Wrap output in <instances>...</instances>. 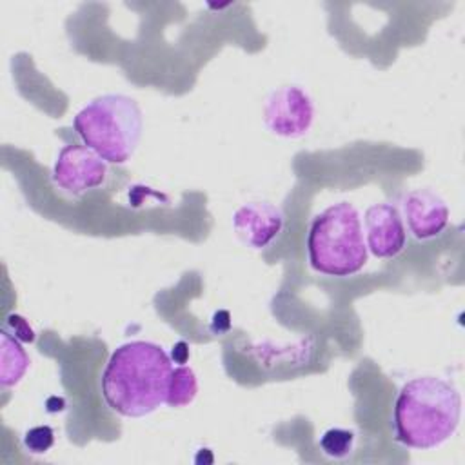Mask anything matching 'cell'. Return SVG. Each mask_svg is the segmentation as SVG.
Here are the masks:
<instances>
[{"label":"cell","instance_id":"1","mask_svg":"<svg viewBox=\"0 0 465 465\" xmlns=\"http://www.w3.org/2000/svg\"><path fill=\"white\" fill-rule=\"evenodd\" d=\"M171 371V358L162 345L145 340L122 343L102 372V396L120 416H147L165 403Z\"/></svg>","mask_w":465,"mask_h":465},{"label":"cell","instance_id":"2","mask_svg":"<svg viewBox=\"0 0 465 465\" xmlns=\"http://www.w3.org/2000/svg\"><path fill=\"white\" fill-rule=\"evenodd\" d=\"M461 418L460 391L438 376L409 380L394 401V438L416 450L443 445L454 436Z\"/></svg>","mask_w":465,"mask_h":465},{"label":"cell","instance_id":"3","mask_svg":"<svg viewBox=\"0 0 465 465\" xmlns=\"http://www.w3.org/2000/svg\"><path fill=\"white\" fill-rule=\"evenodd\" d=\"M311 267L325 276L347 278L360 272L369 260L358 209L338 202L318 213L307 234Z\"/></svg>","mask_w":465,"mask_h":465},{"label":"cell","instance_id":"4","mask_svg":"<svg viewBox=\"0 0 465 465\" xmlns=\"http://www.w3.org/2000/svg\"><path fill=\"white\" fill-rule=\"evenodd\" d=\"M73 127L84 145L105 162L122 165L131 160L142 138L143 116L138 102L127 94L109 93L82 107Z\"/></svg>","mask_w":465,"mask_h":465},{"label":"cell","instance_id":"5","mask_svg":"<svg viewBox=\"0 0 465 465\" xmlns=\"http://www.w3.org/2000/svg\"><path fill=\"white\" fill-rule=\"evenodd\" d=\"M51 176L64 193L82 196L105 183L109 162L84 143H69L60 149Z\"/></svg>","mask_w":465,"mask_h":465},{"label":"cell","instance_id":"6","mask_svg":"<svg viewBox=\"0 0 465 465\" xmlns=\"http://www.w3.org/2000/svg\"><path fill=\"white\" fill-rule=\"evenodd\" d=\"M314 122V102L309 93L294 84L274 89L263 105L265 127L282 138H300Z\"/></svg>","mask_w":465,"mask_h":465},{"label":"cell","instance_id":"7","mask_svg":"<svg viewBox=\"0 0 465 465\" xmlns=\"http://www.w3.org/2000/svg\"><path fill=\"white\" fill-rule=\"evenodd\" d=\"M405 229L418 242L438 238L449 225L450 213L445 200L430 189H412L401 200Z\"/></svg>","mask_w":465,"mask_h":465},{"label":"cell","instance_id":"8","mask_svg":"<svg viewBox=\"0 0 465 465\" xmlns=\"http://www.w3.org/2000/svg\"><path fill=\"white\" fill-rule=\"evenodd\" d=\"M365 243L376 258L391 260L403 252L407 229L401 213L392 203H374L365 211Z\"/></svg>","mask_w":465,"mask_h":465},{"label":"cell","instance_id":"9","mask_svg":"<svg viewBox=\"0 0 465 465\" xmlns=\"http://www.w3.org/2000/svg\"><path fill=\"white\" fill-rule=\"evenodd\" d=\"M283 213L271 202H249L232 213V231L238 240L256 251L269 247L283 231Z\"/></svg>","mask_w":465,"mask_h":465},{"label":"cell","instance_id":"10","mask_svg":"<svg viewBox=\"0 0 465 465\" xmlns=\"http://www.w3.org/2000/svg\"><path fill=\"white\" fill-rule=\"evenodd\" d=\"M29 356L22 347L20 340L15 338L7 329L0 332V385L4 389L15 387L22 381L29 369Z\"/></svg>","mask_w":465,"mask_h":465},{"label":"cell","instance_id":"11","mask_svg":"<svg viewBox=\"0 0 465 465\" xmlns=\"http://www.w3.org/2000/svg\"><path fill=\"white\" fill-rule=\"evenodd\" d=\"M196 394H198V378L194 371L187 365L173 367L169 383H167L165 403L174 409L187 407L189 403H193Z\"/></svg>","mask_w":465,"mask_h":465},{"label":"cell","instance_id":"12","mask_svg":"<svg viewBox=\"0 0 465 465\" xmlns=\"http://www.w3.org/2000/svg\"><path fill=\"white\" fill-rule=\"evenodd\" d=\"M320 449L329 458H347L354 449V432L349 429H329L320 438Z\"/></svg>","mask_w":465,"mask_h":465},{"label":"cell","instance_id":"13","mask_svg":"<svg viewBox=\"0 0 465 465\" xmlns=\"http://www.w3.org/2000/svg\"><path fill=\"white\" fill-rule=\"evenodd\" d=\"M54 445V430L49 425H38L24 434V447L33 454H44Z\"/></svg>","mask_w":465,"mask_h":465},{"label":"cell","instance_id":"14","mask_svg":"<svg viewBox=\"0 0 465 465\" xmlns=\"http://www.w3.org/2000/svg\"><path fill=\"white\" fill-rule=\"evenodd\" d=\"M4 329H7L15 338H18L20 341H35V331L33 327L27 323V320L20 314H11L7 316V322L4 325Z\"/></svg>","mask_w":465,"mask_h":465}]
</instances>
